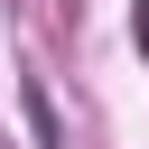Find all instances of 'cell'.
Wrapping results in <instances>:
<instances>
[{"label": "cell", "instance_id": "cell-1", "mask_svg": "<svg viewBox=\"0 0 149 149\" xmlns=\"http://www.w3.org/2000/svg\"><path fill=\"white\" fill-rule=\"evenodd\" d=\"M130 37H140V56H149V0H140V9H130Z\"/></svg>", "mask_w": 149, "mask_h": 149}]
</instances>
